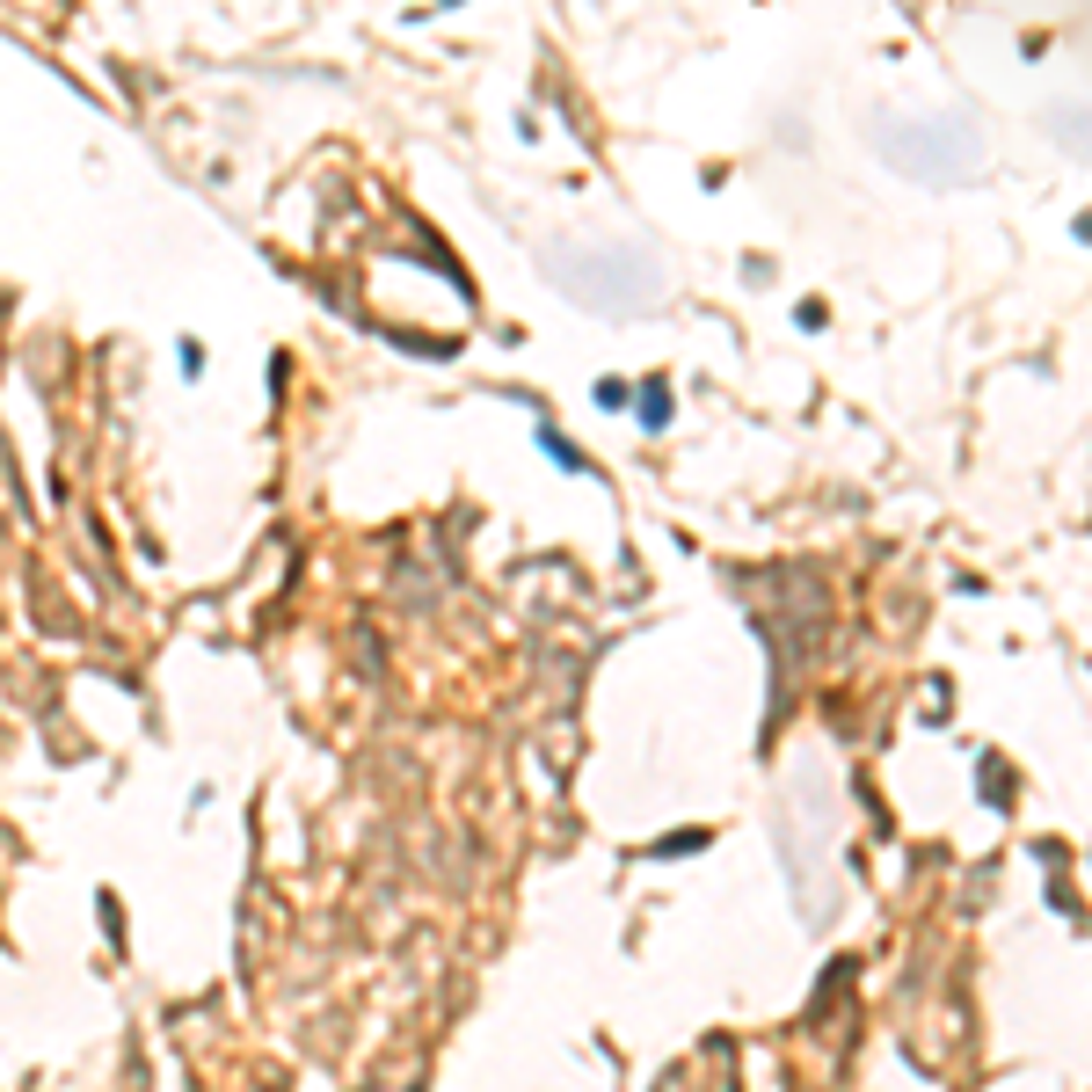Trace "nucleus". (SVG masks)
<instances>
[{"label":"nucleus","instance_id":"f257e3e1","mask_svg":"<svg viewBox=\"0 0 1092 1092\" xmlns=\"http://www.w3.org/2000/svg\"><path fill=\"white\" fill-rule=\"evenodd\" d=\"M641 423H648V430L670 423V394H663V386H641Z\"/></svg>","mask_w":1092,"mask_h":1092}]
</instances>
